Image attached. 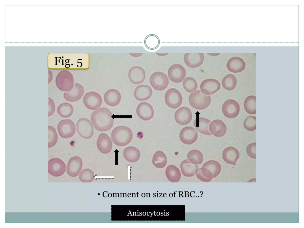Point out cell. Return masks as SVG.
<instances>
[{
    "label": "cell",
    "mask_w": 304,
    "mask_h": 228,
    "mask_svg": "<svg viewBox=\"0 0 304 228\" xmlns=\"http://www.w3.org/2000/svg\"><path fill=\"white\" fill-rule=\"evenodd\" d=\"M113 115V114L108 109L101 107L92 113L91 120L96 130L105 132L110 129L113 126L114 118L112 117Z\"/></svg>",
    "instance_id": "6da1fadb"
},
{
    "label": "cell",
    "mask_w": 304,
    "mask_h": 228,
    "mask_svg": "<svg viewBox=\"0 0 304 228\" xmlns=\"http://www.w3.org/2000/svg\"><path fill=\"white\" fill-rule=\"evenodd\" d=\"M221 171L220 164L216 161L210 160L205 162L201 168L198 169L196 176L200 180L208 182L218 175Z\"/></svg>",
    "instance_id": "7a4b0ae2"
},
{
    "label": "cell",
    "mask_w": 304,
    "mask_h": 228,
    "mask_svg": "<svg viewBox=\"0 0 304 228\" xmlns=\"http://www.w3.org/2000/svg\"><path fill=\"white\" fill-rule=\"evenodd\" d=\"M113 142L115 145L125 146L131 141L133 137L132 132L130 128L125 126H119L112 131L111 135Z\"/></svg>",
    "instance_id": "3957f363"
},
{
    "label": "cell",
    "mask_w": 304,
    "mask_h": 228,
    "mask_svg": "<svg viewBox=\"0 0 304 228\" xmlns=\"http://www.w3.org/2000/svg\"><path fill=\"white\" fill-rule=\"evenodd\" d=\"M57 88L60 91L68 92L74 86V78L72 74L69 71L63 70L57 74L55 80Z\"/></svg>",
    "instance_id": "277c9868"
},
{
    "label": "cell",
    "mask_w": 304,
    "mask_h": 228,
    "mask_svg": "<svg viewBox=\"0 0 304 228\" xmlns=\"http://www.w3.org/2000/svg\"><path fill=\"white\" fill-rule=\"evenodd\" d=\"M190 105L193 108L199 110H202L207 107L210 104L211 97L202 94L200 90L191 93L189 98Z\"/></svg>",
    "instance_id": "5b68a950"
},
{
    "label": "cell",
    "mask_w": 304,
    "mask_h": 228,
    "mask_svg": "<svg viewBox=\"0 0 304 228\" xmlns=\"http://www.w3.org/2000/svg\"><path fill=\"white\" fill-rule=\"evenodd\" d=\"M57 130L61 137L67 139L74 135L76 127L74 123L71 120L64 119L58 123Z\"/></svg>",
    "instance_id": "8992f818"
},
{
    "label": "cell",
    "mask_w": 304,
    "mask_h": 228,
    "mask_svg": "<svg viewBox=\"0 0 304 228\" xmlns=\"http://www.w3.org/2000/svg\"><path fill=\"white\" fill-rule=\"evenodd\" d=\"M83 103L88 109L91 110L98 109L101 105L102 100L100 95L94 91L87 92L83 98Z\"/></svg>",
    "instance_id": "52a82bcc"
},
{
    "label": "cell",
    "mask_w": 304,
    "mask_h": 228,
    "mask_svg": "<svg viewBox=\"0 0 304 228\" xmlns=\"http://www.w3.org/2000/svg\"><path fill=\"white\" fill-rule=\"evenodd\" d=\"M150 81L152 86L158 91L164 90L169 84L167 76L160 72H156L152 74L150 76Z\"/></svg>",
    "instance_id": "ba28073f"
},
{
    "label": "cell",
    "mask_w": 304,
    "mask_h": 228,
    "mask_svg": "<svg viewBox=\"0 0 304 228\" xmlns=\"http://www.w3.org/2000/svg\"><path fill=\"white\" fill-rule=\"evenodd\" d=\"M182 97L180 92L177 89L172 88L166 92L164 100L166 104L173 109H176L181 105Z\"/></svg>",
    "instance_id": "9c48e42d"
},
{
    "label": "cell",
    "mask_w": 304,
    "mask_h": 228,
    "mask_svg": "<svg viewBox=\"0 0 304 228\" xmlns=\"http://www.w3.org/2000/svg\"><path fill=\"white\" fill-rule=\"evenodd\" d=\"M77 131L82 138L88 139L94 134V129L91 122L85 118L80 119L76 124Z\"/></svg>",
    "instance_id": "30bf717a"
},
{
    "label": "cell",
    "mask_w": 304,
    "mask_h": 228,
    "mask_svg": "<svg viewBox=\"0 0 304 228\" xmlns=\"http://www.w3.org/2000/svg\"><path fill=\"white\" fill-rule=\"evenodd\" d=\"M64 162L57 158L52 159L48 162V172L53 176L57 177L62 175L66 171Z\"/></svg>",
    "instance_id": "8fae6325"
},
{
    "label": "cell",
    "mask_w": 304,
    "mask_h": 228,
    "mask_svg": "<svg viewBox=\"0 0 304 228\" xmlns=\"http://www.w3.org/2000/svg\"><path fill=\"white\" fill-rule=\"evenodd\" d=\"M240 106L235 100L229 99L226 101L223 104L222 111L224 115L229 118H233L238 115Z\"/></svg>",
    "instance_id": "7c38bea8"
},
{
    "label": "cell",
    "mask_w": 304,
    "mask_h": 228,
    "mask_svg": "<svg viewBox=\"0 0 304 228\" xmlns=\"http://www.w3.org/2000/svg\"><path fill=\"white\" fill-rule=\"evenodd\" d=\"M168 77L173 82L179 83L182 82L185 78L186 71L182 65L176 64L172 65L169 68L168 72Z\"/></svg>",
    "instance_id": "4fadbf2b"
},
{
    "label": "cell",
    "mask_w": 304,
    "mask_h": 228,
    "mask_svg": "<svg viewBox=\"0 0 304 228\" xmlns=\"http://www.w3.org/2000/svg\"><path fill=\"white\" fill-rule=\"evenodd\" d=\"M83 162L81 158L75 156L71 157L68 162L66 172L70 176L75 177L77 176L82 169Z\"/></svg>",
    "instance_id": "5bb4252c"
},
{
    "label": "cell",
    "mask_w": 304,
    "mask_h": 228,
    "mask_svg": "<svg viewBox=\"0 0 304 228\" xmlns=\"http://www.w3.org/2000/svg\"><path fill=\"white\" fill-rule=\"evenodd\" d=\"M198 135L197 132L195 129L191 126H186L181 130L179 138L183 143L191 145L196 141Z\"/></svg>",
    "instance_id": "9a60e30c"
},
{
    "label": "cell",
    "mask_w": 304,
    "mask_h": 228,
    "mask_svg": "<svg viewBox=\"0 0 304 228\" xmlns=\"http://www.w3.org/2000/svg\"><path fill=\"white\" fill-rule=\"evenodd\" d=\"M200 87L202 94L210 95L216 93L220 89L221 84L217 80L209 78L203 80Z\"/></svg>",
    "instance_id": "2e32d148"
},
{
    "label": "cell",
    "mask_w": 304,
    "mask_h": 228,
    "mask_svg": "<svg viewBox=\"0 0 304 228\" xmlns=\"http://www.w3.org/2000/svg\"><path fill=\"white\" fill-rule=\"evenodd\" d=\"M174 117L176 123L180 125H184L191 122L192 115L191 110L189 108L183 107L176 110Z\"/></svg>",
    "instance_id": "e0dca14e"
},
{
    "label": "cell",
    "mask_w": 304,
    "mask_h": 228,
    "mask_svg": "<svg viewBox=\"0 0 304 228\" xmlns=\"http://www.w3.org/2000/svg\"><path fill=\"white\" fill-rule=\"evenodd\" d=\"M136 111L138 116L140 119L145 121L151 120L154 115L153 107L145 102L140 103L137 107Z\"/></svg>",
    "instance_id": "ac0fdd59"
},
{
    "label": "cell",
    "mask_w": 304,
    "mask_h": 228,
    "mask_svg": "<svg viewBox=\"0 0 304 228\" xmlns=\"http://www.w3.org/2000/svg\"><path fill=\"white\" fill-rule=\"evenodd\" d=\"M97 146L102 153L106 154L112 149L113 143L110 137L106 134L102 133L99 136L97 141Z\"/></svg>",
    "instance_id": "d6986e66"
},
{
    "label": "cell",
    "mask_w": 304,
    "mask_h": 228,
    "mask_svg": "<svg viewBox=\"0 0 304 228\" xmlns=\"http://www.w3.org/2000/svg\"><path fill=\"white\" fill-rule=\"evenodd\" d=\"M84 93V89L81 85L75 83L73 88L70 91L65 92L64 97L66 101L75 102L80 100Z\"/></svg>",
    "instance_id": "ffe728a7"
},
{
    "label": "cell",
    "mask_w": 304,
    "mask_h": 228,
    "mask_svg": "<svg viewBox=\"0 0 304 228\" xmlns=\"http://www.w3.org/2000/svg\"><path fill=\"white\" fill-rule=\"evenodd\" d=\"M204 58L203 53H186L184 57L185 63L191 68L200 66L202 64Z\"/></svg>",
    "instance_id": "44dd1931"
},
{
    "label": "cell",
    "mask_w": 304,
    "mask_h": 228,
    "mask_svg": "<svg viewBox=\"0 0 304 228\" xmlns=\"http://www.w3.org/2000/svg\"><path fill=\"white\" fill-rule=\"evenodd\" d=\"M128 77L133 83L138 84L142 83L145 77V72L142 67L135 66L132 67L128 72Z\"/></svg>",
    "instance_id": "7402d4cb"
},
{
    "label": "cell",
    "mask_w": 304,
    "mask_h": 228,
    "mask_svg": "<svg viewBox=\"0 0 304 228\" xmlns=\"http://www.w3.org/2000/svg\"><path fill=\"white\" fill-rule=\"evenodd\" d=\"M227 66L228 70L234 73H237L243 70L246 67V63L241 58L233 57L228 61Z\"/></svg>",
    "instance_id": "603a6c76"
},
{
    "label": "cell",
    "mask_w": 304,
    "mask_h": 228,
    "mask_svg": "<svg viewBox=\"0 0 304 228\" xmlns=\"http://www.w3.org/2000/svg\"><path fill=\"white\" fill-rule=\"evenodd\" d=\"M222 158L227 163L235 165L240 157V153L236 148L230 146L226 148L223 151Z\"/></svg>",
    "instance_id": "cb8c5ba5"
},
{
    "label": "cell",
    "mask_w": 304,
    "mask_h": 228,
    "mask_svg": "<svg viewBox=\"0 0 304 228\" xmlns=\"http://www.w3.org/2000/svg\"><path fill=\"white\" fill-rule=\"evenodd\" d=\"M104 99L107 104L111 107H114L120 103L121 96L118 90L115 89H110L105 93Z\"/></svg>",
    "instance_id": "d4e9b609"
},
{
    "label": "cell",
    "mask_w": 304,
    "mask_h": 228,
    "mask_svg": "<svg viewBox=\"0 0 304 228\" xmlns=\"http://www.w3.org/2000/svg\"><path fill=\"white\" fill-rule=\"evenodd\" d=\"M152 94V90L149 86L142 85H139L135 88L134 95L135 99L140 101H145L149 99Z\"/></svg>",
    "instance_id": "484cf974"
},
{
    "label": "cell",
    "mask_w": 304,
    "mask_h": 228,
    "mask_svg": "<svg viewBox=\"0 0 304 228\" xmlns=\"http://www.w3.org/2000/svg\"><path fill=\"white\" fill-rule=\"evenodd\" d=\"M209 128L212 134L218 137L224 136L227 130L225 124L219 119L215 120L212 121L209 124Z\"/></svg>",
    "instance_id": "4316f807"
},
{
    "label": "cell",
    "mask_w": 304,
    "mask_h": 228,
    "mask_svg": "<svg viewBox=\"0 0 304 228\" xmlns=\"http://www.w3.org/2000/svg\"><path fill=\"white\" fill-rule=\"evenodd\" d=\"M180 167L183 175L187 177L194 176L197 174L198 170V164H193L187 159L181 162Z\"/></svg>",
    "instance_id": "83f0119b"
},
{
    "label": "cell",
    "mask_w": 304,
    "mask_h": 228,
    "mask_svg": "<svg viewBox=\"0 0 304 228\" xmlns=\"http://www.w3.org/2000/svg\"><path fill=\"white\" fill-rule=\"evenodd\" d=\"M211 121L203 117H199L194 122V125L196 130L206 135L212 134L208 129L209 125Z\"/></svg>",
    "instance_id": "f1b7e54d"
},
{
    "label": "cell",
    "mask_w": 304,
    "mask_h": 228,
    "mask_svg": "<svg viewBox=\"0 0 304 228\" xmlns=\"http://www.w3.org/2000/svg\"><path fill=\"white\" fill-rule=\"evenodd\" d=\"M123 154L125 159L130 162L137 161L141 155L139 150L134 146H129L125 148L123 151Z\"/></svg>",
    "instance_id": "f546056e"
},
{
    "label": "cell",
    "mask_w": 304,
    "mask_h": 228,
    "mask_svg": "<svg viewBox=\"0 0 304 228\" xmlns=\"http://www.w3.org/2000/svg\"><path fill=\"white\" fill-rule=\"evenodd\" d=\"M165 174L167 179L173 183L178 182L181 177L180 170L175 165L171 164L166 168Z\"/></svg>",
    "instance_id": "4dcf8cb0"
},
{
    "label": "cell",
    "mask_w": 304,
    "mask_h": 228,
    "mask_svg": "<svg viewBox=\"0 0 304 228\" xmlns=\"http://www.w3.org/2000/svg\"><path fill=\"white\" fill-rule=\"evenodd\" d=\"M167 162V156L163 151H158L154 154L152 163L156 167L159 168H163L165 167Z\"/></svg>",
    "instance_id": "1f68e13d"
},
{
    "label": "cell",
    "mask_w": 304,
    "mask_h": 228,
    "mask_svg": "<svg viewBox=\"0 0 304 228\" xmlns=\"http://www.w3.org/2000/svg\"><path fill=\"white\" fill-rule=\"evenodd\" d=\"M58 114L63 118H68L73 114L74 108L69 103L64 102L59 105L57 108Z\"/></svg>",
    "instance_id": "d6a6232c"
},
{
    "label": "cell",
    "mask_w": 304,
    "mask_h": 228,
    "mask_svg": "<svg viewBox=\"0 0 304 228\" xmlns=\"http://www.w3.org/2000/svg\"><path fill=\"white\" fill-rule=\"evenodd\" d=\"M237 83L235 77L232 74H228L223 79L222 84L223 87L228 91L234 89L236 86Z\"/></svg>",
    "instance_id": "836d02e7"
},
{
    "label": "cell",
    "mask_w": 304,
    "mask_h": 228,
    "mask_svg": "<svg viewBox=\"0 0 304 228\" xmlns=\"http://www.w3.org/2000/svg\"><path fill=\"white\" fill-rule=\"evenodd\" d=\"M187 157L190 162L195 164H201L203 160L202 152L197 150L194 149L190 151L187 154Z\"/></svg>",
    "instance_id": "e575fe53"
},
{
    "label": "cell",
    "mask_w": 304,
    "mask_h": 228,
    "mask_svg": "<svg viewBox=\"0 0 304 228\" xmlns=\"http://www.w3.org/2000/svg\"><path fill=\"white\" fill-rule=\"evenodd\" d=\"M256 97L254 96H248L245 99L244 107L247 113L252 114L256 113Z\"/></svg>",
    "instance_id": "d590c367"
},
{
    "label": "cell",
    "mask_w": 304,
    "mask_h": 228,
    "mask_svg": "<svg viewBox=\"0 0 304 228\" xmlns=\"http://www.w3.org/2000/svg\"><path fill=\"white\" fill-rule=\"evenodd\" d=\"M145 46L149 49L154 50L157 48L160 44L159 37L156 35L151 34L147 36L144 41Z\"/></svg>",
    "instance_id": "8d00e7d4"
},
{
    "label": "cell",
    "mask_w": 304,
    "mask_h": 228,
    "mask_svg": "<svg viewBox=\"0 0 304 228\" xmlns=\"http://www.w3.org/2000/svg\"><path fill=\"white\" fill-rule=\"evenodd\" d=\"M94 173L91 170L86 168L83 170L80 173L79 178L82 182L90 183L94 180Z\"/></svg>",
    "instance_id": "74e56055"
},
{
    "label": "cell",
    "mask_w": 304,
    "mask_h": 228,
    "mask_svg": "<svg viewBox=\"0 0 304 228\" xmlns=\"http://www.w3.org/2000/svg\"><path fill=\"white\" fill-rule=\"evenodd\" d=\"M183 87L187 92L191 93L195 91L197 88L198 84L196 81L191 77H187L183 82Z\"/></svg>",
    "instance_id": "f35d334b"
},
{
    "label": "cell",
    "mask_w": 304,
    "mask_h": 228,
    "mask_svg": "<svg viewBox=\"0 0 304 228\" xmlns=\"http://www.w3.org/2000/svg\"><path fill=\"white\" fill-rule=\"evenodd\" d=\"M48 144L49 148L54 146L56 143L58 139V135L55 129L51 126H49Z\"/></svg>",
    "instance_id": "ab89813d"
},
{
    "label": "cell",
    "mask_w": 304,
    "mask_h": 228,
    "mask_svg": "<svg viewBox=\"0 0 304 228\" xmlns=\"http://www.w3.org/2000/svg\"><path fill=\"white\" fill-rule=\"evenodd\" d=\"M256 118L250 116L246 118L243 122L244 127L247 130L252 131L256 129Z\"/></svg>",
    "instance_id": "60d3db41"
},
{
    "label": "cell",
    "mask_w": 304,
    "mask_h": 228,
    "mask_svg": "<svg viewBox=\"0 0 304 228\" xmlns=\"http://www.w3.org/2000/svg\"><path fill=\"white\" fill-rule=\"evenodd\" d=\"M256 142L250 144L247 146L246 151L248 155L251 157L255 159L256 157Z\"/></svg>",
    "instance_id": "b9f144b4"
},
{
    "label": "cell",
    "mask_w": 304,
    "mask_h": 228,
    "mask_svg": "<svg viewBox=\"0 0 304 228\" xmlns=\"http://www.w3.org/2000/svg\"><path fill=\"white\" fill-rule=\"evenodd\" d=\"M55 110V104L54 102L51 98L48 97V116L52 115Z\"/></svg>",
    "instance_id": "7bdbcfd3"
}]
</instances>
